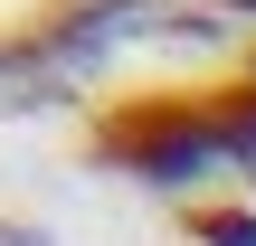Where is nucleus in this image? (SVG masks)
<instances>
[{
	"label": "nucleus",
	"instance_id": "nucleus-1",
	"mask_svg": "<svg viewBox=\"0 0 256 246\" xmlns=\"http://www.w3.org/2000/svg\"><path fill=\"white\" fill-rule=\"evenodd\" d=\"M95 152H104L114 171H133V180H190V171L228 161L238 133L218 123V104H209V85H200V95H133V104H114V114L95 123Z\"/></svg>",
	"mask_w": 256,
	"mask_h": 246
}]
</instances>
